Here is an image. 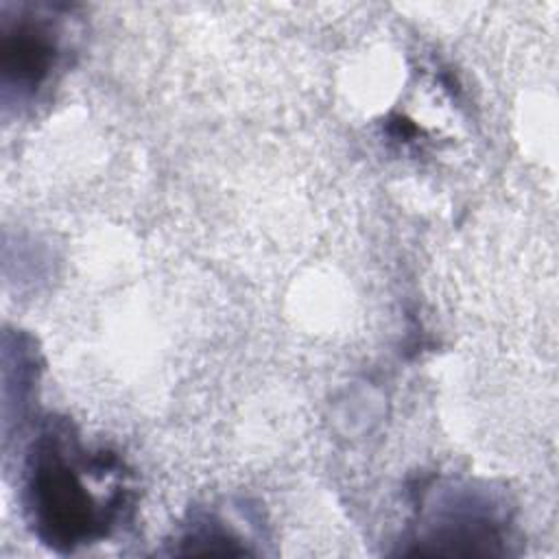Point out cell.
<instances>
[{
    "label": "cell",
    "mask_w": 559,
    "mask_h": 559,
    "mask_svg": "<svg viewBox=\"0 0 559 559\" xmlns=\"http://www.w3.org/2000/svg\"><path fill=\"white\" fill-rule=\"evenodd\" d=\"M114 454L92 452L63 421H50L26 463L24 509L35 535L57 550H74L114 526L127 502Z\"/></svg>",
    "instance_id": "cell-1"
},
{
    "label": "cell",
    "mask_w": 559,
    "mask_h": 559,
    "mask_svg": "<svg viewBox=\"0 0 559 559\" xmlns=\"http://www.w3.org/2000/svg\"><path fill=\"white\" fill-rule=\"evenodd\" d=\"M52 7H17L2 17V96L4 103H28L50 81L63 57L66 22Z\"/></svg>",
    "instance_id": "cell-2"
}]
</instances>
